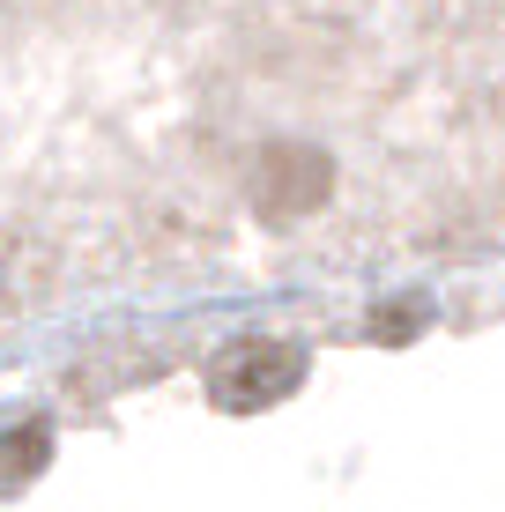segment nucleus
<instances>
[{
    "label": "nucleus",
    "mask_w": 505,
    "mask_h": 512,
    "mask_svg": "<svg viewBox=\"0 0 505 512\" xmlns=\"http://www.w3.org/2000/svg\"><path fill=\"white\" fill-rule=\"evenodd\" d=\"M298 379H305V357L290 342H275V334H246V342L216 349V364H208V394L231 416H260L275 401H290Z\"/></svg>",
    "instance_id": "1"
},
{
    "label": "nucleus",
    "mask_w": 505,
    "mask_h": 512,
    "mask_svg": "<svg viewBox=\"0 0 505 512\" xmlns=\"http://www.w3.org/2000/svg\"><path fill=\"white\" fill-rule=\"evenodd\" d=\"M253 201L268 208V216H312V208L335 193V156L320 149V141H268V149L253 156Z\"/></svg>",
    "instance_id": "2"
},
{
    "label": "nucleus",
    "mask_w": 505,
    "mask_h": 512,
    "mask_svg": "<svg viewBox=\"0 0 505 512\" xmlns=\"http://www.w3.org/2000/svg\"><path fill=\"white\" fill-rule=\"evenodd\" d=\"M45 461H52V431L45 423H8V431H0V490L38 483Z\"/></svg>",
    "instance_id": "3"
},
{
    "label": "nucleus",
    "mask_w": 505,
    "mask_h": 512,
    "mask_svg": "<svg viewBox=\"0 0 505 512\" xmlns=\"http://www.w3.org/2000/svg\"><path fill=\"white\" fill-rule=\"evenodd\" d=\"M424 320H431L424 297H394V305L372 320V342H416V334H424Z\"/></svg>",
    "instance_id": "4"
}]
</instances>
